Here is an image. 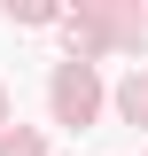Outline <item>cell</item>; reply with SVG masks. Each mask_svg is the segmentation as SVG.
Masks as SVG:
<instances>
[{"label":"cell","mask_w":148,"mask_h":156,"mask_svg":"<svg viewBox=\"0 0 148 156\" xmlns=\"http://www.w3.org/2000/svg\"><path fill=\"white\" fill-rule=\"evenodd\" d=\"M93 109H101L93 70H86V62H62V70H55V125H93Z\"/></svg>","instance_id":"obj_1"},{"label":"cell","mask_w":148,"mask_h":156,"mask_svg":"<svg viewBox=\"0 0 148 156\" xmlns=\"http://www.w3.org/2000/svg\"><path fill=\"white\" fill-rule=\"evenodd\" d=\"M117 109H125L132 125H148V78H125V94H117Z\"/></svg>","instance_id":"obj_2"},{"label":"cell","mask_w":148,"mask_h":156,"mask_svg":"<svg viewBox=\"0 0 148 156\" xmlns=\"http://www.w3.org/2000/svg\"><path fill=\"white\" fill-rule=\"evenodd\" d=\"M0 156H47V148H39V133L16 125V133H0Z\"/></svg>","instance_id":"obj_3"},{"label":"cell","mask_w":148,"mask_h":156,"mask_svg":"<svg viewBox=\"0 0 148 156\" xmlns=\"http://www.w3.org/2000/svg\"><path fill=\"white\" fill-rule=\"evenodd\" d=\"M0 125H8V94H0Z\"/></svg>","instance_id":"obj_4"}]
</instances>
